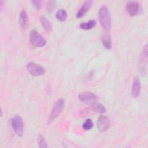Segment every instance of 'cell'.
<instances>
[{"label": "cell", "mask_w": 148, "mask_h": 148, "mask_svg": "<svg viewBox=\"0 0 148 148\" xmlns=\"http://www.w3.org/2000/svg\"><path fill=\"white\" fill-rule=\"evenodd\" d=\"M99 21L101 26L106 30L108 31L111 28V19L108 8L103 5L101 7L98 13Z\"/></svg>", "instance_id": "cell-1"}, {"label": "cell", "mask_w": 148, "mask_h": 148, "mask_svg": "<svg viewBox=\"0 0 148 148\" xmlns=\"http://www.w3.org/2000/svg\"><path fill=\"white\" fill-rule=\"evenodd\" d=\"M64 98H60L56 102L48 119L49 124H51L61 114L64 108Z\"/></svg>", "instance_id": "cell-2"}, {"label": "cell", "mask_w": 148, "mask_h": 148, "mask_svg": "<svg viewBox=\"0 0 148 148\" xmlns=\"http://www.w3.org/2000/svg\"><path fill=\"white\" fill-rule=\"evenodd\" d=\"M29 41L31 44L35 47H43L46 43L45 38L35 29L30 31Z\"/></svg>", "instance_id": "cell-3"}, {"label": "cell", "mask_w": 148, "mask_h": 148, "mask_svg": "<svg viewBox=\"0 0 148 148\" xmlns=\"http://www.w3.org/2000/svg\"><path fill=\"white\" fill-rule=\"evenodd\" d=\"M11 125L13 131L18 136H23L24 127L23 119L20 116L16 115L12 118L11 120Z\"/></svg>", "instance_id": "cell-4"}, {"label": "cell", "mask_w": 148, "mask_h": 148, "mask_svg": "<svg viewBox=\"0 0 148 148\" xmlns=\"http://www.w3.org/2000/svg\"><path fill=\"white\" fill-rule=\"evenodd\" d=\"M27 68L30 74L33 76H40L45 73V69L43 66L33 62H28Z\"/></svg>", "instance_id": "cell-5"}, {"label": "cell", "mask_w": 148, "mask_h": 148, "mask_svg": "<svg viewBox=\"0 0 148 148\" xmlns=\"http://www.w3.org/2000/svg\"><path fill=\"white\" fill-rule=\"evenodd\" d=\"M97 126L98 130L100 132H105L107 131L110 126V120L107 117L103 115H101L99 116L98 119Z\"/></svg>", "instance_id": "cell-6"}, {"label": "cell", "mask_w": 148, "mask_h": 148, "mask_svg": "<svg viewBox=\"0 0 148 148\" xmlns=\"http://www.w3.org/2000/svg\"><path fill=\"white\" fill-rule=\"evenodd\" d=\"M78 98L80 101L84 103H92L98 100L97 96L91 92H82L79 95Z\"/></svg>", "instance_id": "cell-7"}, {"label": "cell", "mask_w": 148, "mask_h": 148, "mask_svg": "<svg viewBox=\"0 0 148 148\" xmlns=\"http://www.w3.org/2000/svg\"><path fill=\"white\" fill-rule=\"evenodd\" d=\"M147 45H145L143 48L142 54L140 55L139 58V68L140 71H142V73H144V71L146 70L147 66Z\"/></svg>", "instance_id": "cell-8"}, {"label": "cell", "mask_w": 148, "mask_h": 148, "mask_svg": "<svg viewBox=\"0 0 148 148\" xmlns=\"http://www.w3.org/2000/svg\"><path fill=\"white\" fill-rule=\"evenodd\" d=\"M125 9L130 16H134L138 13L139 9V5L135 1H130L127 3Z\"/></svg>", "instance_id": "cell-9"}, {"label": "cell", "mask_w": 148, "mask_h": 148, "mask_svg": "<svg viewBox=\"0 0 148 148\" xmlns=\"http://www.w3.org/2000/svg\"><path fill=\"white\" fill-rule=\"evenodd\" d=\"M92 4V1L91 0H87L82 5V6L80 7V8L79 9L76 13V17L77 18H81L83 17L87 12L89 10L90 8L91 7V5Z\"/></svg>", "instance_id": "cell-10"}, {"label": "cell", "mask_w": 148, "mask_h": 148, "mask_svg": "<svg viewBox=\"0 0 148 148\" xmlns=\"http://www.w3.org/2000/svg\"><path fill=\"white\" fill-rule=\"evenodd\" d=\"M140 92V82L139 79V77H136L134 78L132 86V89H131V95L132 98H138Z\"/></svg>", "instance_id": "cell-11"}, {"label": "cell", "mask_w": 148, "mask_h": 148, "mask_svg": "<svg viewBox=\"0 0 148 148\" xmlns=\"http://www.w3.org/2000/svg\"><path fill=\"white\" fill-rule=\"evenodd\" d=\"M28 17L27 12L25 10H22L20 13L19 23L21 27L23 29H25L28 26Z\"/></svg>", "instance_id": "cell-12"}, {"label": "cell", "mask_w": 148, "mask_h": 148, "mask_svg": "<svg viewBox=\"0 0 148 148\" xmlns=\"http://www.w3.org/2000/svg\"><path fill=\"white\" fill-rule=\"evenodd\" d=\"M101 40L103 43V45L105 47V49L108 50H110L112 48V40L108 32H103L102 35Z\"/></svg>", "instance_id": "cell-13"}, {"label": "cell", "mask_w": 148, "mask_h": 148, "mask_svg": "<svg viewBox=\"0 0 148 148\" xmlns=\"http://www.w3.org/2000/svg\"><path fill=\"white\" fill-rule=\"evenodd\" d=\"M40 21L43 26V28L46 32H50L53 30L52 24L46 17L44 16H41L40 17Z\"/></svg>", "instance_id": "cell-14"}, {"label": "cell", "mask_w": 148, "mask_h": 148, "mask_svg": "<svg viewBox=\"0 0 148 148\" xmlns=\"http://www.w3.org/2000/svg\"><path fill=\"white\" fill-rule=\"evenodd\" d=\"M96 25V21L90 20L87 22H83L80 24V28L84 30H88L93 28Z\"/></svg>", "instance_id": "cell-15"}, {"label": "cell", "mask_w": 148, "mask_h": 148, "mask_svg": "<svg viewBox=\"0 0 148 148\" xmlns=\"http://www.w3.org/2000/svg\"><path fill=\"white\" fill-rule=\"evenodd\" d=\"M91 106L92 108V109L93 110H94L95 111L100 113H104L106 112V108H105V106L99 103H97L95 102L91 103Z\"/></svg>", "instance_id": "cell-16"}, {"label": "cell", "mask_w": 148, "mask_h": 148, "mask_svg": "<svg viewBox=\"0 0 148 148\" xmlns=\"http://www.w3.org/2000/svg\"><path fill=\"white\" fill-rule=\"evenodd\" d=\"M67 16H68L67 12L62 9L58 10L56 13V17L57 20L60 21H65L66 19L67 18Z\"/></svg>", "instance_id": "cell-17"}, {"label": "cell", "mask_w": 148, "mask_h": 148, "mask_svg": "<svg viewBox=\"0 0 148 148\" xmlns=\"http://www.w3.org/2000/svg\"><path fill=\"white\" fill-rule=\"evenodd\" d=\"M94 124L92 121L91 120V119H88L87 120H86V121L82 125V127L83 128L86 130V131H88L90 130L92 127H93Z\"/></svg>", "instance_id": "cell-18"}, {"label": "cell", "mask_w": 148, "mask_h": 148, "mask_svg": "<svg viewBox=\"0 0 148 148\" xmlns=\"http://www.w3.org/2000/svg\"><path fill=\"white\" fill-rule=\"evenodd\" d=\"M56 8V1H49L47 2L46 5V8L49 13L53 12L54 10Z\"/></svg>", "instance_id": "cell-19"}, {"label": "cell", "mask_w": 148, "mask_h": 148, "mask_svg": "<svg viewBox=\"0 0 148 148\" xmlns=\"http://www.w3.org/2000/svg\"><path fill=\"white\" fill-rule=\"evenodd\" d=\"M38 144H39V147L41 148H45L47 147V144L46 141L45 140L44 137L41 135H39L38 136Z\"/></svg>", "instance_id": "cell-20"}, {"label": "cell", "mask_w": 148, "mask_h": 148, "mask_svg": "<svg viewBox=\"0 0 148 148\" xmlns=\"http://www.w3.org/2000/svg\"><path fill=\"white\" fill-rule=\"evenodd\" d=\"M31 3L33 4V5L34 6L36 9L39 10L41 8L42 1L39 0H32L31 1Z\"/></svg>", "instance_id": "cell-21"}, {"label": "cell", "mask_w": 148, "mask_h": 148, "mask_svg": "<svg viewBox=\"0 0 148 148\" xmlns=\"http://www.w3.org/2000/svg\"><path fill=\"white\" fill-rule=\"evenodd\" d=\"M3 2L2 1H0V9L1 10H2V8H3Z\"/></svg>", "instance_id": "cell-22"}]
</instances>
